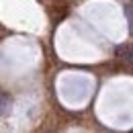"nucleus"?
Listing matches in <instances>:
<instances>
[{
    "mask_svg": "<svg viewBox=\"0 0 133 133\" xmlns=\"http://www.w3.org/2000/svg\"><path fill=\"white\" fill-rule=\"evenodd\" d=\"M119 53L125 55V62L133 64V47H119Z\"/></svg>",
    "mask_w": 133,
    "mask_h": 133,
    "instance_id": "obj_1",
    "label": "nucleus"
}]
</instances>
